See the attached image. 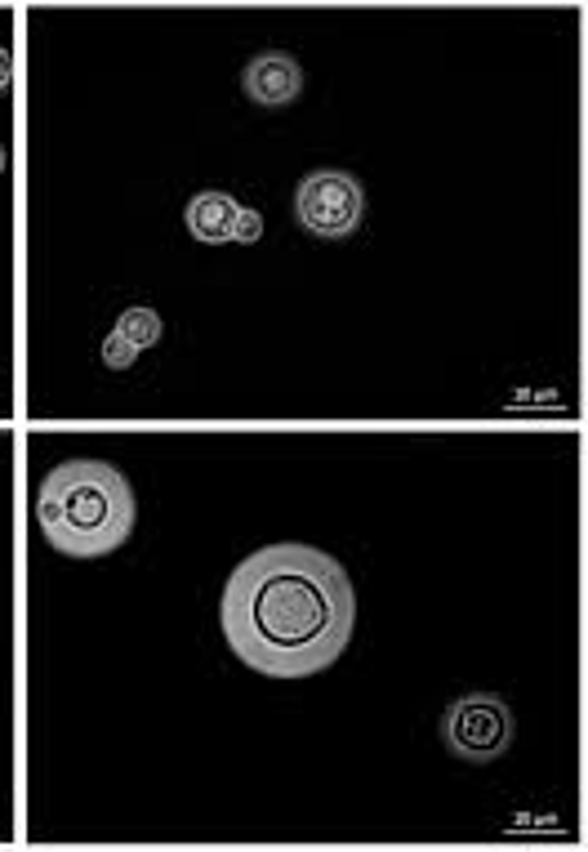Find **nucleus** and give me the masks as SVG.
<instances>
[{
  "mask_svg": "<svg viewBox=\"0 0 588 852\" xmlns=\"http://www.w3.org/2000/svg\"><path fill=\"white\" fill-rule=\"evenodd\" d=\"M295 220L321 242H343L366 220V188L348 170H312L295 188Z\"/></svg>",
  "mask_w": 588,
  "mask_h": 852,
  "instance_id": "20e7f679",
  "label": "nucleus"
},
{
  "mask_svg": "<svg viewBox=\"0 0 588 852\" xmlns=\"http://www.w3.org/2000/svg\"><path fill=\"white\" fill-rule=\"evenodd\" d=\"M218 625L232 657L264 679H312L330 670L357 625L352 576L317 545H268L232 567Z\"/></svg>",
  "mask_w": 588,
  "mask_h": 852,
  "instance_id": "f257e3e1",
  "label": "nucleus"
},
{
  "mask_svg": "<svg viewBox=\"0 0 588 852\" xmlns=\"http://www.w3.org/2000/svg\"><path fill=\"white\" fill-rule=\"evenodd\" d=\"M237 210L242 205L232 201L227 192H196L188 201V210H183V224H188V233L196 242L223 246V242H232V220H237Z\"/></svg>",
  "mask_w": 588,
  "mask_h": 852,
  "instance_id": "423d86ee",
  "label": "nucleus"
},
{
  "mask_svg": "<svg viewBox=\"0 0 588 852\" xmlns=\"http://www.w3.org/2000/svg\"><path fill=\"white\" fill-rule=\"evenodd\" d=\"M116 336H126L139 353L152 349V344L161 340V312H157V308H143V303L126 308L121 317H116Z\"/></svg>",
  "mask_w": 588,
  "mask_h": 852,
  "instance_id": "0eeeda50",
  "label": "nucleus"
},
{
  "mask_svg": "<svg viewBox=\"0 0 588 852\" xmlns=\"http://www.w3.org/2000/svg\"><path fill=\"white\" fill-rule=\"evenodd\" d=\"M14 85V54L10 45H0V89H10Z\"/></svg>",
  "mask_w": 588,
  "mask_h": 852,
  "instance_id": "9d476101",
  "label": "nucleus"
},
{
  "mask_svg": "<svg viewBox=\"0 0 588 852\" xmlns=\"http://www.w3.org/2000/svg\"><path fill=\"white\" fill-rule=\"evenodd\" d=\"M6 170H10V152H6V148H0V174H6Z\"/></svg>",
  "mask_w": 588,
  "mask_h": 852,
  "instance_id": "9b49d317",
  "label": "nucleus"
},
{
  "mask_svg": "<svg viewBox=\"0 0 588 852\" xmlns=\"http://www.w3.org/2000/svg\"><path fill=\"white\" fill-rule=\"evenodd\" d=\"M264 237V215L259 210H237V220H232V242H242V246H255Z\"/></svg>",
  "mask_w": 588,
  "mask_h": 852,
  "instance_id": "1a4fd4ad",
  "label": "nucleus"
},
{
  "mask_svg": "<svg viewBox=\"0 0 588 852\" xmlns=\"http://www.w3.org/2000/svg\"><path fill=\"white\" fill-rule=\"evenodd\" d=\"M135 362H139V349H135L126 336L111 331V336L103 340V366H107V371H130Z\"/></svg>",
  "mask_w": 588,
  "mask_h": 852,
  "instance_id": "6e6552de",
  "label": "nucleus"
},
{
  "mask_svg": "<svg viewBox=\"0 0 588 852\" xmlns=\"http://www.w3.org/2000/svg\"><path fill=\"white\" fill-rule=\"evenodd\" d=\"M517 736L513 710L495 692H463L441 710V745L463 764H495Z\"/></svg>",
  "mask_w": 588,
  "mask_h": 852,
  "instance_id": "7ed1b4c3",
  "label": "nucleus"
},
{
  "mask_svg": "<svg viewBox=\"0 0 588 852\" xmlns=\"http://www.w3.org/2000/svg\"><path fill=\"white\" fill-rule=\"evenodd\" d=\"M242 89H246L250 103H259V108H290V103L303 94V67L286 50H264L246 63Z\"/></svg>",
  "mask_w": 588,
  "mask_h": 852,
  "instance_id": "39448f33",
  "label": "nucleus"
},
{
  "mask_svg": "<svg viewBox=\"0 0 588 852\" xmlns=\"http://www.w3.org/2000/svg\"><path fill=\"white\" fill-rule=\"evenodd\" d=\"M139 522V500L130 478L107 460H63L41 478L36 526L50 550L67 558L116 554Z\"/></svg>",
  "mask_w": 588,
  "mask_h": 852,
  "instance_id": "f03ea898",
  "label": "nucleus"
}]
</instances>
